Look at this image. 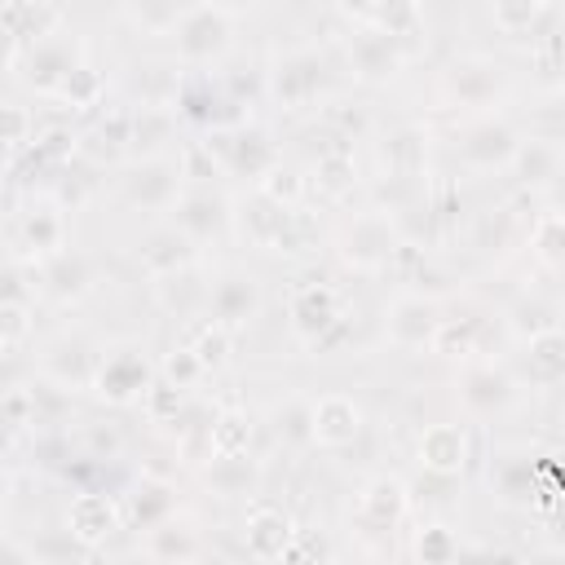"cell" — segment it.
I'll use <instances>...</instances> for the list:
<instances>
[{"label":"cell","instance_id":"cell-55","mask_svg":"<svg viewBox=\"0 0 565 565\" xmlns=\"http://www.w3.org/2000/svg\"><path fill=\"white\" fill-rule=\"evenodd\" d=\"M327 565H331V561H327Z\"/></svg>","mask_w":565,"mask_h":565},{"label":"cell","instance_id":"cell-1","mask_svg":"<svg viewBox=\"0 0 565 565\" xmlns=\"http://www.w3.org/2000/svg\"><path fill=\"white\" fill-rule=\"evenodd\" d=\"M486 490L503 512H552L561 490L556 446L539 437H494L486 450Z\"/></svg>","mask_w":565,"mask_h":565},{"label":"cell","instance_id":"cell-26","mask_svg":"<svg viewBox=\"0 0 565 565\" xmlns=\"http://www.w3.org/2000/svg\"><path fill=\"white\" fill-rule=\"evenodd\" d=\"M137 547H141L150 561H159V565H203L207 552H212V543H207L199 516L185 512V508L172 512L168 521H159L154 530H146V534L137 539Z\"/></svg>","mask_w":565,"mask_h":565},{"label":"cell","instance_id":"cell-28","mask_svg":"<svg viewBox=\"0 0 565 565\" xmlns=\"http://www.w3.org/2000/svg\"><path fill=\"white\" fill-rule=\"evenodd\" d=\"M415 463L433 477H459L472 463V433L459 419H433L415 437Z\"/></svg>","mask_w":565,"mask_h":565},{"label":"cell","instance_id":"cell-38","mask_svg":"<svg viewBox=\"0 0 565 565\" xmlns=\"http://www.w3.org/2000/svg\"><path fill=\"white\" fill-rule=\"evenodd\" d=\"M486 18L503 31V35H512V40H539V35H547V31H539L543 22H552V18H561V9L556 4H547V0H499V4H490L486 9Z\"/></svg>","mask_w":565,"mask_h":565},{"label":"cell","instance_id":"cell-29","mask_svg":"<svg viewBox=\"0 0 565 565\" xmlns=\"http://www.w3.org/2000/svg\"><path fill=\"white\" fill-rule=\"evenodd\" d=\"M66 534L84 547V552H97L106 547L124 525H119V503L110 490H71V503H66V516H62Z\"/></svg>","mask_w":565,"mask_h":565},{"label":"cell","instance_id":"cell-43","mask_svg":"<svg viewBox=\"0 0 565 565\" xmlns=\"http://www.w3.org/2000/svg\"><path fill=\"white\" fill-rule=\"evenodd\" d=\"M207 450L212 455H238L252 450V415L243 406H221L207 419Z\"/></svg>","mask_w":565,"mask_h":565},{"label":"cell","instance_id":"cell-21","mask_svg":"<svg viewBox=\"0 0 565 565\" xmlns=\"http://www.w3.org/2000/svg\"><path fill=\"white\" fill-rule=\"evenodd\" d=\"M296 225H300V212L278 207V203L265 199L260 190H247L243 199H234V234H238L247 247L282 252V247L296 243Z\"/></svg>","mask_w":565,"mask_h":565},{"label":"cell","instance_id":"cell-32","mask_svg":"<svg viewBox=\"0 0 565 565\" xmlns=\"http://www.w3.org/2000/svg\"><path fill=\"white\" fill-rule=\"evenodd\" d=\"M260 481H265V468L252 450H238V455H207L199 463V486L216 499H256L260 494Z\"/></svg>","mask_w":565,"mask_h":565},{"label":"cell","instance_id":"cell-27","mask_svg":"<svg viewBox=\"0 0 565 565\" xmlns=\"http://www.w3.org/2000/svg\"><path fill=\"white\" fill-rule=\"evenodd\" d=\"M93 287H97V269H93V260H88L84 252H75V247H66L62 256H53V260H44L40 269H31V291H35V300H49V305H57V309L79 305Z\"/></svg>","mask_w":565,"mask_h":565},{"label":"cell","instance_id":"cell-6","mask_svg":"<svg viewBox=\"0 0 565 565\" xmlns=\"http://www.w3.org/2000/svg\"><path fill=\"white\" fill-rule=\"evenodd\" d=\"M159 380V358L150 353L146 340L137 335H124V340H110L102 344V358H97V371H93V397L102 406H115V411H128V406H141L150 397Z\"/></svg>","mask_w":565,"mask_h":565},{"label":"cell","instance_id":"cell-31","mask_svg":"<svg viewBox=\"0 0 565 565\" xmlns=\"http://www.w3.org/2000/svg\"><path fill=\"white\" fill-rule=\"evenodd\" d=\"M516 349H521V362L512 371L525 384V393H556L561 380H565V335H561V327L539 331V335L521 340Z\"/></svg>","mask_w":565,"mask_h":565},{"label":"cell","instance_id":"cell-49","mask_svg":"<svg viewBox=\"0 0 565 565\" xmlns=\"http://www.w3.org/2000/svg\"><path fill=\"white\" fill-rule=\"evenodd\" d=\"M119 18L141 35H168L177 4H128V9H119Z\"/></svg>","mask_w":565,"mask_h":565},{"label":"cell","instance_id":"cell-4","mask_svg":"<svg viewBox=\"0 0 565 565\" xmlns=\"http://www.w3.org/2000/svg\"><path fill=\"white\" fill-rule=\"evenodd\" d=\"M243 18L247 9L238 4H177V18L163 35L172 44V62L181 71H212L230 57Z\"/></svg>","mask_w":565,"mask_h":565},{"label":"cell","instance_id":"cell-2","mask_svg":"<svg viewBox=\"0 0 565 565\" xmlns=\"http://www.w3.org/2000/svg\"><path fill=\"white\" fill-rule=\"evenodd\" d=\"M450 393H455V406L468 424H503L512 415L525 411L530 393L525 384L516 380L512 362L494 358V353H481V358H459L455 362V375H450Z\"/></svg>","mask_w":565,"mask_h":565},{"label":"cell","instance_id":"cell-15","mask_svg":"<svg viewBox=\"0 0 565 565\" xmlns=\"http://www.w3.org/2000/svg\"><path fill=\"white\" fill-rule=\"evenodd\" d=\"M97 358H102V344L79 331V327H62L57 335H49L35 353V380L53 384L57 393L66 397H79L93 388V371H97Z\"/></svg>","mask_w":565,"mask_h":565},{"label":"cell","instance_id":"cell-10","mask_svg":"<svg viewBox=\"0 0 565 565\" xmlns=\"http://www.w3.org/2000/svg\"><path fill=\"white\" fill-rule=\"evenodd\" d=\"M190 185V168H185V146L172 150V154H154V159H132L119 177V199L128 212L137 216H150V221H163L181 190Z\"/></svg>","mask_w":565,"mask_h":565},{"label":"cell","instance_id":"cell-14","mask_svg":"<svg viewBox=\"0 0 565 565\" xmlns=\"http://www.w3.org/2000/svg\"><path fill=\"white\" fill-rule=\"evenodd\" d=\"M411 521V486L393 472H375L353 499V530L362 547L384 552L388 539Z\"/></svg>","mask_w":565,"mask_h":565},{"label":"cell","instance_id":"cell-52","mask_svg":"<svg viewBox=\"0 0 565 565\" xmlns=\"http://www.w3.org/2000/svg\"><path fill=\"white\" fill-rule=\"evenodd\" d=\"M525 565H561V552L556 547H543V552H530Z\"/></svg>","mask_w":565,"mask_h":565},{"label":"cell","instance_id":"cell-16","mask_svg":"<svg viewBox=\"0 0 565 565\" xmlns=\"http://www.w3.org/2000/svg\"><path fill=\"white\" fill-rule=\"evenodd\" d=\"M88 62V53H84V44H79V35L71 31V26H57V31H49V35H40V40H31V44H22L18 49V62H13V71H18V79L26 84V88H35L40 97H49L53 102V93L79 71Z\"/></svg>","mask_w":565,"mask_h":565},{"label":"cell","instance_id":"cell-11","mask_svg":"<svg viewBox=\"0 0 565 565\" xmlns=\"http://www.w3.org/2000/svg\"><path fill=\"white\" fill-rule=\"evenodd\" d=\"M13 247H18V265L22 269H40L44 260L62 256L71 247V216L66 203L49 190H31L18 203L13 216Z\"/></svg>","mask_w":565,"mask_h":565},{"label":"cell","instance_id":"cell-36","mask_svg":"<svg viewBox=\"0 0 565 565\" xmlns=\"http://www.w3.org/2000/svg\"><path fill=\"white\" fill-rule=\"evenodd\" d=\"M305 185H309V199H322V203H344L358 185V168H353V150L349 146H327L313 168L305 172Z\"/></svg>","mask_w":565,"mask_h":565},{"label":"cell","instance_id":"cell-44","mask_svg":"<svg viewBox=\"0 0 565 565\" xmlns=\"http://www.w3.org/2000/svg\"><path fill=\"white\" fill-rule=\"evenodd\" d=\"M185 349L194 353V362L203 366V375H212V371H221V366L230 362L234 335H225L221 327H212L207 318H199V322L190 327V335H185Z\"/></svg>","mask_w":565,"mask_h":565},{"label":"cell","instance_id":"cell-37","mask_svg":"<svg viewBox=\"0 0 565 565\" xmlns=\"http://www.w3.org/2000/svg\"><path fill=\"white\" fill-rule=\"evenodd\" d=\"M525 252H530V260H534L547 278H556V274H561V256H565V216H561V207H556V203H547L539 216H530Z\"/></svg>","mask_w":565,"mask_h":565},{"label":"cell","instance_id":"cell-3","mask_svg":"<svg viewBox=\"0 0 565 565\" xmlns=\"http://www.w3.org/2000/svg\"><path fill=\"white\" fill-rule=\"evenodd\" d=\"M508 93H512V75L490 53H450L437 66V79H433L437 106L450 110L455 119L503 110Z\"/></svg>","mask_w":565,"mask_h":565},{"label":"cell","instance_id":"cell-13","mask_svg":"<svg viewBox=\"0 0 565 565\" xmlns=\"http://www.w3.org/2000/svg\"><path fill=\"white\" fill-rule=\"evenodd\" d=\"M441 322H446L441 296L437 291H419V287L397 291L380 313L384 344L397 349V353H433V344L441 335Z\"/></svg>","mask_w":565,"mask_h":565},{"label":"cell","instance_id":"cell-46","mask_svg":"<svg viewBox=\"0 0 565 565\" xmlns=\"http://www.w3.org/2000/svg\"><path fill=\"white\" fill-rule=\"evenodd\" d=\"M269 428L282 446H313L309 441V397H287L282 406L269 411Z\"/></svg>","mask_w":565,"mask_h":565},{"label":"cell","instance_id":"cell-30","mask_svg":"<svg viewBox=\"0 0 565 565\" xmlns=\"http://www.w3.org/2000/svg\"><path fill=\"white\" fill-rule=\"evenodd\" d=\"M561 172H565V150L556 132H525L508 163V177L530 194H552Z\"/></svg>","mask_w":565,"mask_h":565},{"label":"cell","instance_id":"cell-22","mask_svg":"<svg viewBox=\"0 0 565 565\" xmlns=\"http://www.w3.org/2000/svg\"><path fill=\"white\" fill-rule=\"evenodd\" d=\"M115 503H119V525L132 530L137 539L146 530H154L159 521H168L172 512H181V490L172 477H159V472H141L132 477L124 490H115Z\"/></svg>","mask_w":565,"mask_h":565},{"label":"cell","instance_id":"cell-42","mask_svg":"<svg viewBox=\"0 0 565 565\" xmlns=\"http://www.w3.org/2000/svg\"><path fill=\"white\" fill-rule=\"evenodd\" d=\"M31 331H35V291L31 287L0 291V349L26 344Z\"/></svg>","mask_w":565,"mask_h":565},{"label":"cell","instance_id":"cell-33","mask_svg":"<svg viewBox=\"0 0 565 565\" xmlns=\"http://www.w3.org/2000/svg\"><path fill=\"white\" fill-rule=\"evenodd\" d=\"M375 154H380V168H384L393 181L424 177V168H428V128L415 124V119L388 124L384 137L375 141Z\"/></svg>","mask_w":565,"mask_h":565},{"label":"cell","instance_id":"cell-12","mask_svg":"<svg viewBox=\"0 0 565 565\" xmlns=\"http://www.w3.org/2000/svg\"><path fill=\"white\" fill-rule=\"evenodd\" d=\"M194 150L212 163V177L225 172V177H243L252 185L282 159V150L274 146V137L260 124H252V119H243L234 128H221V132H207L203 141H194Z\"/></svg>","mask_w":565,"mask_h":565},{"label":"cell","instance_id":"cell-47","mask_svg":"<svg viewBox=\"0 0 565 565\" xmlns=\"http://www.w3.org/2000/svg\"><path fill=\"white\" fill-rule=\"evenodd\" d=\"M199 380H207V375H203V366L194 362V353H190L185 344H177V349H168V353L159 358V384H168V388H177V393H190Z\"/></svg>","mask_w":565,"mask_h":565},{"label":"cell","instance_id":"cell-40","mask_svg":"<svg viewBox=\"0 0 565 565\" xmlns=\"http://www.w3.org/2000/svg\"><path fill=\"white\" fill-rule=\"evenodd\" d=\"M150 291H154V300H159L163 313H172V318L199 313V318H203V296H207L203 265L181 269V274H172V278H159V282H150Z\"/></svg>","mask_w":565,"mask_h":565},{"label":"cell","instance_id":"cell-51","mask_svg":"<svg viewBox=\"0 0 565 565\" xmlns=\"http://www.w3.org/2000/svg\"><path fill=\"white\" fill-rule=\"evenodd\" d=\"M106 565H159V561H150V556H146V552H141V547L132 543V547H124V552H115V556H110Z\"/></svg>","mask_w":565,"mask_h":565},{"label":"cell","instance_id":"cell-54","mask_svg":"<svg viewBox=\"0 0 565 565\" xmlns=\"http://www.w3.org/2000/svg\"><path fill=\"white\" fill-rule=\"evenodd\" d=\"M0 481H4V455H0Z\"/></svg>","mask_w":565,"mask_h":565},{"label":"cell","instance_id":"cell-7","mask_svg":"<svg viewBox=\"0 0 565 565\" xmlns=\"http://www.w3.org/2000/svg\"><path fill=\"white\" fill-rule=\"evenodd\" d=\"M331 62L318 44H287L265 62V102L278 115H300L322 102Z\"/></svg>","mask_w":565,"mask_h":565},{"label":"cell","instance_id":"cell-20","mask_svg":"<svg viewBox=\"0 0 565 565\" xmlns=\"http://www.w3.org/2000/svg\"><path fill=\"white\" fill-rule=\"evenodd\" d=\"M168 221L199 247L207 252L212 243H221L225 234H234V199L225 190H216L212 181H190L177 199V207L168 212Z\"/></svg>","mask_w":565,"mask_h":565},{"label":"cell","instance_id":"cell-8","mask_svg":"<svg viewBox=\"0 0 565 565\" xmlns=\"http://www.w3.org/2000/svg\"><path fill=\"white\" fill-rule=\"evenodd\" d=\"M349 318L353 313H349L344 291L335 282H327V278H305V282H296L287 291V327L313 353H327V349L344 344Z\"/></svg>","mask_w":565,"mask_h":565},{"label":"cell","instance_id":"cell-24","mask_svg":"<svg viewBox=\"0 0 565 565\" xmlns=\"http://www.w3.org/2000/svg\"><path fill=\"white\" fill-rule=\"evenodd\" d=\"M203 265V252L163 216V221H150L137 238V269L146 274V282H159V278H172L181 269H194Z\"/></svg>","mask_w":565,"mask_h":565},{"label":"cell","instance_id":"cell-9","mask_svg":"<svg viewBox=\"0 0 565 565\" xmlns=\"http://www.w3.org/2000/svg\"><path fill=\"white\" fill-rule=\"evenodd\" d=\"M525 128L508 115V110H490V115H468L450 124V154L463 172L490 177V172H508L516 146H521Z\"/></svg>","mask_w":565,"mask_h":565},{"label":"cell","instance_id":"cell-50","mask_svg":"<svg viewBox=\"0 0 565 565\" xmlns=\"http://www.w3.org/2000/svg\"><path fill=\"white\" fill-rule=\"evenodd\" d=\"M0 565H40V561H35V552H31L26 539L0 530Z\"/></svg>","mask_w":565,"mask_h":565},{"label":"cell","instance_id":"cell-35","mask_svg":"<svg viewBox=\"0 0 565 565\" xmlns=\"http://www.w3.org/2000/svg\"><path fill=\"white\" fill-rule=\"evenodd\" d=\"M406 552H411L415 565H468V547H463L459 525H450L441 516H424L411 530Z\"/></svg>","mask_w":565,"mask_h":565},{"label":"cell","instance_id":"cell-18","mask_svg":"<svg viewBox=\"0 0 565 565\" xmlns=\"http://www.w3.org/2000/svg\"><path fill=\"white\" fill-rule=\"evenodd\" d=\"M260 313H265V282H260L252 269L230 265V269H221V274L207 282L203 318H207L212 327H221L225 335H243Z\"/></svg>","mask_w":565,"mask_h":565},{"label":"cell","instance_id":"cell-41","mask_svg":"<svg viewBox=\"0 0 565 565\" xmlns=\"http://www.w3.org/2000/svg\"><path fill=\"white\" fill-rule=\"evenodd\" d=\"M499 327L521 344V340H530V335H539V331H552V327H561V309H556V300H543V296H530V291H521L508 309H503V318H499Z\"/></svg>","mask_w":565,"mask_h":565},{"label":"cell","instance_id":"cell-5","mask_svg":"<svg viewBox=\"0 0 565 565\" xmlns=\"http://www.w3.org/2000/svg\"><path fill=\"white\" fill-rule=\"evenodd\" d=\"M331 247L349 274L371 278V274H384L406 252V234H402L393 207H358L340 221Z\"/></svg>","mask_w":565,"mask_h":565},{"label":"cell","instance_id":"cell-39","mask_svg":"<svg viewBox=\"0 0 565 565\" xmlns=\"http://www.w3.org/2000/svg\"><path fill=\"white\" fill-rule=\"evenodd\" d=\"M66 26V9L57 4H31V0H18V4H0V31L22 49L49 31Z\"/></svg>","mask_w":565,"mask_h":565},{"label":"cell","instance_id":"cell-34","mask_svg":"<svg viewBox=\"0 0 565 565\" xmlns=\"http://www.w3.org/2000/svg\"><path fill=\"white\" fill-rule=\"evenodd\" d=\"M181 119L172 106H128V163L181 150Z\"/></svg>","mask_w":565,"mask_h":565},{"label":"cell","instance_id":"cell-45","mask_svg":"<svg viewBox=\"0 0 565 565\" xmlns=\"http://www.w3.org/2000/svg\"><path fill=\"white\" fill-rule=\"evenodd\" d=\"M53 102H57V106H71V110H93V106L106 102V75H102L93 62H84V66L53 93Z\"/></svg>","mask_w":565,"mask_h":565},{"label":"cell","instance_id":"cell-48","mask_svg":"<svg viewBox=\"0 0 565 565\" xmlns=\"http://www.w3.org/2000/svg\"><path fill=\"white\" fill-rule=\"evenodd\" d=\"M31 137H35V119H31V110L18 106V102H4V106H0V146H9V150H26Z\"/></svg>","mask_w":565,"mask_h":565},{"label":"cell","instance_id":"cell-53","mask_svg":"<svg viewBox=\"0 0 565 565\" xmlns=\"http://www.w3.org/2000/svg\"><path fill=\"white\" fill-rule=\"evenodd\" d=\"M4 512H9V481H0V521H4Z\"/></svg>","mask_w":565,"mask_h":565},{"label":"cell","instance_id":"cell-17","mask_svg":"<svg viewBox=\"0 0 565 565\" xmlns=\"http://www.w3.org/2000/svg\"><path fill=\"white\" fill-rule=\"evenodd\" d=\"M172 115H177L181 124L203 128V137H207V132H221V128H234V124L247 119V115L238 110L230 84H225L216 71H181L177 93H172Z\"/></svg>","mask_w":565,"mask_h":565},{"label":"cell","instance_id":"cell-23","mask_svg":"<svg viewBox=\"0 0 565 565\" xmlns=\"http://www.w3.org/2000/svg\"><path fill=\"white\" fill-rule=\"evenodd\" d=\"M296 530H300L296 516L278 499H265V494L247 499V508H243V552L252 556V565L278 561L291 547Z\"/></svg>","mask_w":565,"mask_h":565},{"label":"cell","instance_id":"cell-25","mask_svg":"<svg viewBox=\"0 0 565 565\" xmlns=\"http://www.w3.org/2000/svg\"><path fill=\"white\" fill-rule=\"evenodd\" d=\"M362 428H366V411L353 393L331 388L309 397V441L318 450H344L362 437Z\"/></svg>","mask_w":565,"mask_h":565},{"label":"cell","instance_id":"cell-19","mask_svg":"<svg viewBox=\"0 0 565 565\" xmlns=\"http://www.w3.org/2000/svg\"><path fill=\"white\" fill-rule=\"evenodd\" d=\"M411 62V44L388 35V31H375V26H358V22H344V66L358 84L366 88H380V84H393Z\"/></svg>","mask_w":565,"mask_h":565}]
</instances>
